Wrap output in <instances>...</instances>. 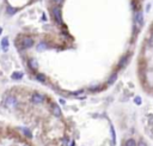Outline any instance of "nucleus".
<instances>
[{
	"label": "nucleus",
	"mask_w": 153,
	"mask_h": 146,
	"mask_svg": "<svg viewBox=\"0 0 153 146\" xmlns=\"http://www.w3.org/2000/svg\"><path fill=\"white\" fill-rule=\"evenodd\" d=\"M1 44H3V49H4V50H7V47H8V39H7V37L3 38V41H1Z\"/></svg>",
	"instance_id": "nucleus-9"
},
{
	"label": "nucleus",
	"mask_w": 153,
	"mask_h": 146,
	"mask_svg": "<svg viewBox=\"0 0 153 146\" xmlns=\"http://www.w3.org/2000/svg\"><path fill=\"white\" fill-rule=\"evenodd\" d=\"M46 48H47V44L46 43H39L38 46H37V50H43Z\"/></svg>",
	"instance_id": "nucleus-12"
},
{
	"label": "nucleus",
	"mask_w": 153,
	"mask_h": 146,
	"mask_svg": "<svg viewBox=\"0 0 153 146\" xmlns=\"http://www.w3.org/2000/svg\"><path fill=\"white\" fill-rule=\"evenodd\" d=\"M4 104L6 105V107H15V105L17 104V99L15 98V97H12V96H8V97L5 98Z\"/></svg>",
	"instance_id": "nucleus-2"
},
{
	"label": "nucleus",
	"mask_w": 153,
	"mask_h": 146,
	"mask_svg": "<svg viewBox=\"0 0 153 146\" xmlns=\"http://www.w3.org/2000/svg\"><path fill=\"white\" fill-rule=\"evenodd\" d=\"M128 60H129V56H126V59H122L121 63H120V66H123V65H126Z\"/></svg>",
	"instance_id": "nucleus-15"
},
{
	"label": "nucleus",
	"mask_w": 153,
	"mask_h": 146,
	"mask_svg": "<svg viewBox=\"0 0 153 146\" xmlns=\"http://www.w3.org/2000/svg\"><path fill=\"white\" fill-rule=\"evenodd\" d=\"M51 111H53V114L55 115V116H61V109H60V107L58 105V104H53L51 105Z\"/></svg>",
	"instance_id": "nucleus-6"
},
{
	"label": "nucleus",
	"mask_w": 153,
	"mask_h": 146,
	"mask_svg": "<svg viewBox=\"0 0 153 146\" xmlns=\"http://www.w3.org/2000/svg\"><path fill=\"white\" fill-rule=\"evenodd\" d=\"M55 3H61V1H62V0H54Z\"/></svg>",
	"instance_id": "nucleus-19"
},
{
	"label": "nucleus",
	"mask_w": 153,
	"mask_h": 146,
	"mask_svg": "<svg viewBox=\"0 0 153 146\" xmlns=\"http://www.w3.org/2000/svg\"><path fill=\"white\" fill-rule=\"evenodd\" d=\"M29 66H30L31 70H36V68H37V61L34 59H30L29 60Z\"/></svg>",
	"instance_id": "nucleus-7"
},
{
	"label": "nucleus",
	"mask_w": 153,
	"mask_h": 146,
	"mask_svg": "<svg viewBox=\"0 0 153 146\" xmlns=\"http://www.w3.org/2000/svg\"><path fill=\"white\" fill-rule=\"evenodd\" d=\"M126 146H136V142L134 139H128L126 141Z\"/></svg>",
	"instance_id": "nucleus-10"
},
{
	"label": "nucleus",
	"mask_w": 153,
	"mask_h": 146,
	"mask_svg": "<svg viewBox=\"0 0 153 146\" xmlns=\"http://www.w3.org/2000/svg\"><path fill=\"white\" fill-rule=\"evenodd\" d=\"M115 79H116V74H114L113 77H111V79H110V83H113V82H114Z\"/></svg>",
	"instance_id": "nucleus-18"
},
{
	"label": "nucleus",
	"mask_w": 153,
	"mask_h": 146,
	"mask_svg": "<svg viewBox=\"0 0 153 146\" xmlns=\"http://www.w3.org/2000/svg\"><path fill=\"white\" fill-rule=\"evenodd\" d=\"M15 12H16V10L13 7H11V6H8L7 7V13L8 15H15Z\"/></svg>",
	"instance_id": "nucleus-14"
},
{
	"label": "nucleus",
	"mask_w": 153,
	"mask_h": 146,
	"mask_svg": "<svg viewBox=\"0 0 153 146\" xmlns=\"http://www.w3.org/2000/svg\"><path fill=\"white\" fill-rule=\"evenodd\" d=\"M31 101L35 103V104H41V103L44 101V96L41 95V94H35V95H32Z\"/></svg>",
	"instance_id": "nucleus-4"
},
{
	"label": "nucleus",
	"mask_w": 153,
	"mask_h": 146,
	"mask_svg": "<svg viewBox=\"0 0 153 146\" xmlns=\"http://www.w3.org/2000/svg\"><path fill=\"white\" fill-rule=\"evenodd\" d=\"M137 146H147V144H146L145 141H142V140H141V141L137 144Z\"/></svg>",
	"instance_id": "nucleus-17"
},
{
	"label": "nucleus",
	"mask_w": 153,
	"mask_h": 146,
	"mask_svg": "<svg viewBox=\"0 0 153 146\" xmlns=\"http://www.w3.org/2000/svg\"><path fill=\"white\" fill-rule=\"evenodd\" d=\"M22 130H23V133L26 135L27 138H31V133H30V130H29V129H26V128H23Z\"/></svg>",
	"instance_id": "nucleus-13"
},
{
	"label": "nucleus",
	"mask_w": 153,
	"mask_h": 146,
	"mask_svg": "<svg viewBox=\"0 0 153 146\" xmlns=\"http://www.w3.org/2000/svg\"><path fill=\"white\" fill-rule=\"evenodd\" d=\"M36 78H37V80H39V82H46V77H44L43 74H37L36 75Z\"/></svg>",
	"instance_id": "nucleus-11"
},
{
	"label": "nucleus",
	"mask_w": 153,
	"mask_h": 146,
	"mask_svg": "<svg viewBox=\"0 0 153 146\" xmlns=\"http://www.w3.org/2000/svg\"><path fill=\"white\" fill-rule=\"evenodd\" d=\"M134 102L136 103V104H141V98H140V97H135V98H134Z\"/></svg>",
	"instance_id": "nucleus-16"
},
{
	"label": "nucleus",
	"mask_w": 153,
	"mask_h": 146,
	"mask_svg": "<svg viewBox=\"0 0 153 146\" xmlns=\"http://www.w3.org/2000/svg\"><path fill=\"white\" fill-rule=\"evenodd\" d=\"M22 77H23V73H22V72H13V73H12V79L18 80V79H22Z\"/></svg>",
	"instance_id": "nucleus-8"
},
{
	"label": "nucleus",
	"mask_w": 153,
	"mask_h": 146,
	"mask_svg": "<svg viewBox=\"0 0 153 146\" xmlns=\"http://www.w3.org/2000/svg\"><path fill=\"white\" fill-rule=\"evenodd\" d=\"M134 22H135V24H136L137 28H140L142 25V22H144V18H142V12H136L135 13V17H134Z\"/></svg>",
	"instance_id": "nucleus-1"
},
{
	"label": "nucleus",
	"mask_w": 153,
	"mask_h": 146,
	"mask_svg": "<svg viewBox=\"0 0 153 146\" xmlns=\"http://www.w3.org/2000/svg\"><path fill=\"white\" fill-rule=\"evenodd\" d=\"M22 46L24 48H31L34 46V39L31 37H24L22 39Z\"/></svg>",
	"instance_id": "nucleus-3"
},
{
	"label": "nucleus",
	"mask_w": 153,
	"mask_h": 146,
	"mask_svg": "<svg viewBox=\"0 0 153 146\" xmlns=\"http://www.w3.org/2000/svg\"><path fill=\"white\" fill-rule=\"evenodd\" d=\"M0 34H1V28H0Z\"/></svg>",
	"instance_id": "nucleus-20"
},
{
	"label": "nucleus",
	"mask_w": 153,
	"mask_h": 146,
	"mask_svg": "<svg viewBox=\"0 0 153 146\" xmlns=\"http://www.w3.org/2000/svg\"><path fill=\"white\" fill-rule=\"evenodd\" d=\"M53 16H54L55 20H56L58 23H61V22H62V20H61V11H60L59 7L53 8Z\"/></svg>",
	"instance_id": "nucleus-5"
}]
</instances>
